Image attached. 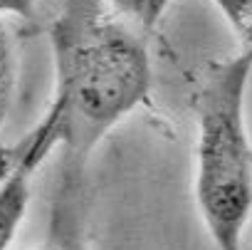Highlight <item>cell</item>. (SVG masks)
Wrapping results in <instances>:
<instances>
[{"instance_id":"1","label":"cell","mask_w":252,"mask_h":250,"mask_svg":"<svg viewBox=\"0 0 252 250\" xmlns=\"http://www.w3.org/2000/svg\"><path fill=\"white\" fill-rule=\"evenodd\" d=\"M55 92L30 129L64 169H87L92 151L149 102L154 67L141 30L106 0H62L50 25Z\"/></svg>"},{"instance_id":"2","label":"cell","mask_w":252,"mask_h":250,"mask_svg":"<svg viewBox=\"0 0 252 250\" xmlns=\"http://www.w3.org/2000/svg\"><path fill=\"white\" fill-rule=\"evenodd\" d=\"M252 55L240 52L208 65L198 84L193 196L215 250H242L252 218V137L247 87Z\"/></svg>"},{"instance_id":"3","label":"cell","mask_w":252,"mask_h":250,"mask_svg":"<svg viewBox=\"0 0 252 250\" xmlns=\"http://www.w3.org/2000/svg\"><path fill=\"white\" fill-rule=\"evenodd\" d=\"M47 159L40 146L23 139L0 156V250L15 240L32 198V176Z\"/></svg>"},{"instance_id":"4","label":"cell","mask_w":252,"mask_h":250,"mask_svg":"<svg viewBox=\"0 0 252 250\" xmlns=\"http://www.w3.org/2000/svg\"><path fill=\"white\" fill-rule=\"evenodd\" d=\"M82 181H84L82 169L62 166L57 198L52 201V218H50L47 238L35 250H87Z\"/></svg>"},{"instance_id":"5","label":"cell","mask_w":252,"mask_h":250,"mask_svg":"<svg viewBox=\"0 0 252 250\" xmlns=\"http://www.w3.org/2000/svg\"><path fill=\"white\" fill-rule=\"evenodd\" d=\"M15 84H18V57L13 47V37L3 25V20H0V132L5 127L15 99Z\"/></svg>"},{"instance_id":"6","label":"cell","mask_w":252,"mask_h":250,"mask_svg":"<svg viewBox=\"0 0 252 250\" xmlns=\"http://www.w3.org/2000/svg\"><path fill=\"white\" fill-rule=\"evenodd\" d=\"M106 3L139 30H151L168 10L171 0H106Z\"/></svg>"},{"instance_id":"7","label":"cell","mask_w":252,"mask_h":250,"mask_svg":"<svg viewBox=\"0 0 252 250\" xmlns=\"http://www.w3.org/2000/svg\"><path fill=\"white\" fill-rule=\"evenodd\" d=\"M240 37L245 52L252 55V0H210Z\"/></svg>"},{"instance_id":"8","label":"cell","mask_w":252,"mask_h":250,"mask_svg":"<svg viewBox=\"0 0 252 250\" xmlns=\"http://www.w3.org/2000/svg\"><path fill=\"white\" fill-rule=\"evenodd\" d=\"M40 0H0V18H32Z\"/></svg>"}]
</instances>
